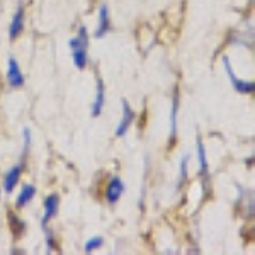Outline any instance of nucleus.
<instances>
[{
    "label": "nucleus",
    "mask_w": 255,
    "mask_h": 255,
    "mask_svg": "<svg viewBox=\"0 0 255 255\" xmlns=\"http://www.w3.org/2000/svg\"><path fill=\"white\" fill-rule=\"evenodd\" d=\"M111 31V15H109V7L102 5L99 10V26L96 31V38H104L106 34Z\"/></svg>",
    "instance_id": "1a4fd4ad"
},
{
    "label": "nucleus",
    "mask_w": 255,
    "mask_h": 255,
    "mask_svg": "<svg viewBox=\"0 0 255 255\" xmlns=\"http://www.w3.org/2000/svg\"><path fill=\"white\" fill-rule=\"evenodd\" d=\"M7 80H9V85L14 89L24 87L26 84V79H24L22 72H20V67L17 63V60L10 58L9 60V68H7Z\"/></svg>",
    "instance_id": "20e7f679"
},
{
    "label": "nucleus",
    "mask_w": 255,
    "mask_h": 255,
    "mask_svg": "<svg viewBox=\"0 0 255 255\" xmlns=\"http://www.w3.org/2000/svg\"><path fill=\"white\" fill-rule=\"evenodd\" d=\"M223 65H225V70H226V75L230 77L233 89H235L237 92H240V94H252L254 92V82H245V80L238 79V77L235 75V72H233V67H232V63H230V58H226L225 56Z\"/></svg>",
    "instance_id": "f03ea898"
},
{
    "label": "nucleus",
    "mask_w": 255,
    "mask_h": 255,
    "mask_svg": "<svg viewBox=\"0 0 255 255\" xmlns=\"http://www.w3.org/2000/svg\"><path fill=\"white\" fill-rule=\"evenodd\" d=\"M29 146H31V131L26 128L24 129V151L29 150Z\"/></svg>",
    "instance_id": "dca6fc26"
},
{
    "label": "nucleus",
    "mask_w": 255,
    "mask_h": 255,
    "mask_svg": "<svg viewBox=\"0 0 255 255\" xmlns=\"http://www.w3.org/2000/svg\"><path fill=\"white\" fill-rule=\"evenodd\" d=\"M70 49H72V58L73 63L79 70H85L89 65V55H87V48H89V34H87V27L82 26L79 29V36L73 39H70Z\"/></svg>",
    "instance_id": "f257e3e1"
},
{
    "label": "nucleus",
    "mask_w": 255,
    "mask_h": 255,
    "mask_svg": "<svg viewBox=\"0 0 255 255\" xmlns=\"http://www.w3.org/2000/svg\"><path fill=\"white\" fill-rule=\"evenodd\" d=\"M104 102H106L104 84H102V80H97V96H96V101H94V106H92V118L101 116L102 109H104Z\"/></svg>",
    "instance_id": "9b49d317"
},
{
    "label": "nucleus",
    "mask_w": 255,
    "mask_h": 255,
    "mask_svg": "<svg viewBox=\"0 0 255 255\" xmlns=\"http://www.w3.org/2000/svg\"><path fill=\"white\" fill-rule=\"evenodd\" d=\"M125 184L119 177H113L111 182L108 184V189H106V199H108L109 204H116L121 196L125 194Z\"/></svg>",
    "instance_id": "39448f33"
},
{
    "label": "nucleus",
    "mask_w": 255,
    "mask_h": 255,
    "mask_svg": "<svg viewBox=\"0 0 255 255\" xmlns=\"http://www.w3.org/2000/svg\"><path fill=\"white\" fill-rule=\"evenodd\" d=\"M102 245H104V238H102V237H94V238H90L87 244H85V252L92 254V252H96V250L101 249Z\"/></svg>",
    "instance_id": "4468645a"
},
{
    "label": "nucleus",
    "mask_w": 255,
    "mask_h": 255,
    "mask_svg": "<svg viewBox=\"0 0 255 255\" xmlns=\"http://www.w3.org/2000/svg\"><path fill=\"white\" fill-rule=\"evenodd\" d=\"M34 196H36V187L32 186V184H27V186H24L22 191H20V194L17 196V201H15V208H17V209L26 208L27 204H29L31 201L34 199Z\"/></svg>",
    "instance_id": "9d476101"
},
{
    "label": "nucleus",
    "mask_w": 255,
    "mask_h": 255,
    "mask_svg": "<svg viewBox=\"0 0 255 255\" xmlns=\"http://www.w3.org/2000/svg\"><path fill=\"white\" fill-rule=\"evenodd\" d=\"M177 113H179V90H175L174 102H172V119H170V134H172V139L175 138V133H177Z\"/></svg>",
    "instance_id": "ddd939ff"
},
{
    "label": "nucleus",
    "mask_w": 255,
    "mask_h": 255,
    "mask_svg": "<svg viewBox=\"0 0 255 255\" xmlns=\"http://www.w3.org/2000/svg\"><path fill=\"white\" fill-rule=\"evenodd\" d=\"M46 245H48V250H49V252H53V250L58 249V245H56V244H55V240H53V235H51V233H48V235H46Z\"/></svg>",
    "instance_id": "f3484780"
},
{
    "label": "nucleus",
    "mask_w": 255,
    "mask_h": 255,
    "mask_svg": "<svg viewBox=\"0 0 255 255\" xmlns=\"http://www.w3.org/2000/svg\"><path fill=\"white\" fill-rule=\"evenodd\" d=\"M133 121H134V111L131 109L129 102H128L126 99H123V118H121V121H119V125H118L116 136L118 138L126 136L128 129H129V126L133 125Z\"/></svg>",
    "instance_id": "7ed1b4c3"
},
{
    "label": "nucleus",
    "mask_w": 255,
    "mask_h": 255,
    "mask_svg": "<svg viewBox=\"0 0 255 255\" xmlns=\"http://www.w3.org/2000/svg\"><path fill=\"white\" fill-rule=\"evenodd\" d=\"M197 157H199V168L201 174L208 175L209 172V165H208V153H206V146H204L203 139H197Z\"/></svg>",
    "instance_id": "f8f14e48"
},
{
    "label": "nucleus",
    "mask_w": 255,
    "mask_h": 255,
    "mask_svg": "<svg viewBox=\"0 0 255 255\" xmlns=\"http://www.w3.org/2000/svg\"><path fill=\"white\" fill-rule=\"evenodd\" d=\"M20 174H22V163H17L10 168L5 174V179H3V189H5L7 194L14 192V189L17 187V182L20 179Z\"/></svg>",
    "instance_id": "0eeeda50"
},
{
    "label": "nucleus",
    "mask_w": 255,
    "mask_h": 255,
    "mask_svg": "<svg viewBox=\"0 0 255 255\" xmlns=\"http://www.w3.org/2000/svg\"><path fill=\"white\" fill-rule=\"evenodd\" d=\"M58 208H60V197L58 194H49L46 199H44V216H43V226L48 225L49 220L56 218L58 215Z\"/></svg>",
    "instance_id": "423d86ee"
},
{
    "label": "nucleus",
    "mask_w": 255,
    "mask_h": 255,
    "mask_svg": "<svg viewBox=\"0 0 255 255\" xmlns=\"http://www.w3.org/2000/svg\"><path fill=\"white\" fill-rule=\"evenodd\" d=\"M24 31V7L19 5L17 12L14 14V19L10 22V27H9V38L10 41H15L22 34Z\"/></svg>",
    "instance_id": "6e6552de"
},
{
    "label": "nucleus",
    "mask_w": 255,
    "mask_h": 255,
    "mask_svg": "<svg viewBox=\"0 0 255 255\" xmlns=\"http://www.w3.org/2000/svg\"><path fill=\"white\" fill-rule=\"evenodd\" d=\"M187 165H189V155H186L182 160H180V172H179V187L186 182L187 179Z\"/></svg>",
    "instance_id": "2eb2a0df"
}]
</instances>
